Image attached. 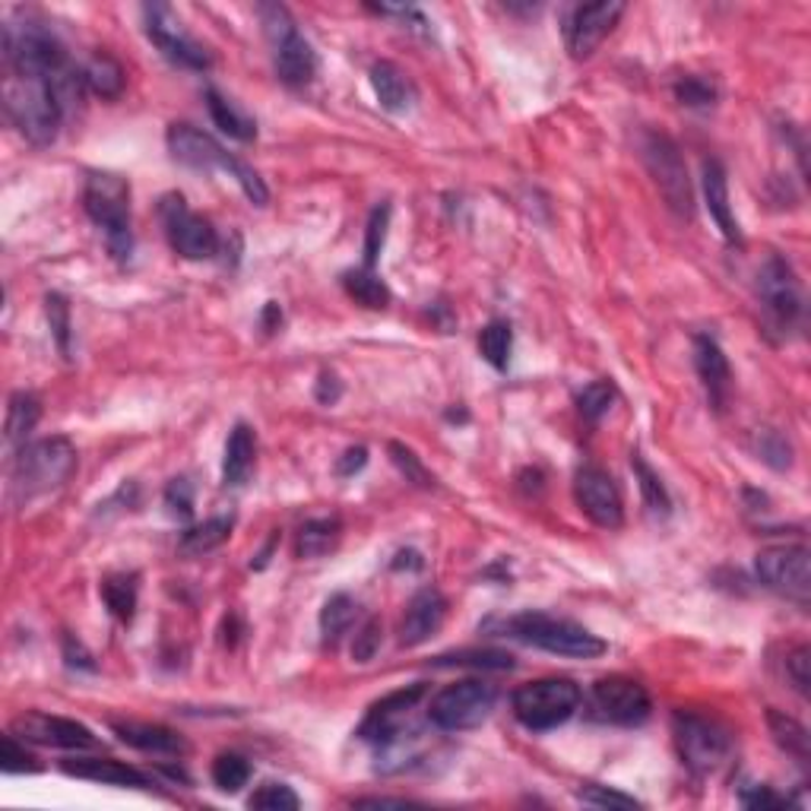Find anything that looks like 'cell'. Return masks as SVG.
I'll use <instances>...</instances> for the list:
<instances>
[{
  "label": "cell",
  "instance_id": "obj_10",
  "mask_svg": "<svg viewBox=\"0 0 811 811\" xmlns=\"http://www.w3.org/2000/svg\"><path fill=\"white\" fill-rule=\"evenodd\" d=\"M640 152H644V162H647V172L653 175V182L663 194L665 207L678 216H688L695 213V194H691V182H688V169H685V159L678 147L665 137V134H647L644 144H640Z\"/></svg>",
  "mask_w": 811,
  "mask_h": 811
},
{
  "label": "cell",
  "instance_id": "obj_38",
  "mask_svg": "<svg viewBox=\"0 0 811 811\" xmlns=\"http://www.w3.org/2000/svg\"><path fill=\"white\" fill-rule=\"evenodd\" d=\"M435 665H470V669H479V672H511L514 657L504 653V650H460V653L438 657Z\"/></svg>",
  "mask_w": 811,
  "mask_h": 811
},
{
  "label": "cell",
  "instance_id": "obj_53",
  "mask_svg": "<svg viewBox=\"0 0 811 811\" xmlns=\"http://www.w3.org/2000/svg\"><path fill=\"white\" fill-rule=\"evenodd\" d=\"M369 463V450L365 447H349L339 460H336V473L346 479V476H355L359 470H365Z\"/></svg>",
  "mask_w": 811,
  "mask_h": 811
},
{
  "label": "cell",
  "instance_id": "obj_11",
  "mask_svg": "<svg viewBox=\"0 0 811 811\" xmlns=\"http://www.w3.org/2000/svg\"><path fill=\"white\" fill-rule=\"evenodd\" d=\"M159 216H162L165 235H169V245L175 248V254H182V258L187 260H207L216 254V248H220L216 228L203 220V216H197V213L187 207L182 194L162 197Z\"/></svg>",
  "mask_w": 811,
  "mask_h": 811
},
{
  "label": "cell",
  "instance_id": "obj_20",
  "mask_svg": "<svg viewBox=\"0 0 811 811\" xmlns=\"http://www.w3.org/2000/svg\"><path fill=\"white\" fill-rule=\"evenodd\" d=\"M444 619H447L444 592L435 590V587L419 590L406 606V615L400 622V644L403 647H419V644L432 640L441 631Z\"/></svg>",
  "mask_w": 811,
  "mask_h": 811
},
{
  "label": "cell",
  "instance_id": "obj_49",
  "mask_svg": "<svg viewBox=\"0 0 811 811\" xmlns=\"http://www.w3.org/2000/svg\"><path fill=\"white\" fill-rule=\"evenodd\" d=\"M380 634H384V627H380L377 619H369L365 625L359 627V634L352 640V660L355 663H371L374 660V653L380 650Z\"/></svg>",
  "mask_w": 811,
  "mask_h": 811
},
{
  "label": "cell",
  "instance_id": "obj_1",
  "mask_svg": "<svg viewBox=\"0 0 811 811\" xmlns=\"http://www.w3.org/2000/svg\"><path fill=\"white\" fill-rule=\"evenodd\" d=\"M3 109L10 114V121L20 127V134L36 147L54 144L61 121H64V109H61L54 86L36 74H7Z\"/></svg>",
  "mask_w": 811,
  "mask_h": 811
},
{
  "label": "cell",
  "instance_id": "obj_2",
  "mask_svg": "<svg viewBox=\"0 0 811 811\" xmlns=\"http://www.w3.org/2000/svg\"><path fill=\"white\" fill-rule=\"evenodd\" d=\"M165 144H169L172 159L187 165V169H197V172L220 169V172H228V178H235L241 185V190L248 194L251 203L263 207L270 200V190H266L258 172L248 162H241L232 152H225L210 134H203V130H197L190 124H172L169 134H165Z\"/></svg>",
  "mask_w": 811,
  "mask_h": 811
},
{
  "label": "cell",
  "instance_id": "obj_47",
  "mask_svg": "<svg viewBox=\"0 0 811 811\" xmlns=\"http://www.w3.org/2000/svg\"><path fill=\"white\" fill-rule=\"evenodd\" d=\"M390 460H394V466L403 473L406 482H415V485H422V488H432V485H435V476L422 466V460H419L409 447H403V444H390Z\"/></svg>",
  "mask_w": 811,
  "mask_h": 811
},
{
  "label": "cell",
  "instance_id": "obj_17",
  "mask_svg": "<svg viewBox=\"0 0 811 811\" xmlns=\"http://www.w3.org/2000/svg\"><path fill=\"white\" fill-rule=\"evenodd\" d=\"M622 13H625L622 0H602V3L574 7V13L567 16V26H564L571 58H577V61L590 58L592 51L609 38V33L619 26Z\"/></svg>",
  "mask_w": 811,
  "mask_h": 811
},
{
  "label": "cell",
  "instance_id": "obj_7",
  "mask_svg": "<svg viewBox=\"0 0 811 811\" xmlns=\"http://www.w3.org/2000/svg\"><path fill=\"white\" fill-rule=\"evenodd\" d=\"M260 20H263L266 38L273 45V61H276L279 79L286 86H308L317 74V54H314L311 41L298 33L289 10L279 3H263Z\"/></svg>",
  "mask_w": 811,
  "mask_h": 811
},
{
  "label": "cell",
  "instance_id": "obj_34",
  "mask_svg": "<svg viewBox=\"0 0 811 811\" xmlns=\"http://www.w3.org/2000/svg\"><path fill=\"white\" fill-rule=\"evenodd\" d=\"M479 352L491 369H508L511 365V352H514V330H511V324L508 321L485 324L479 333Z\"/></svg>",
  "mask_w": 811,
  "mask_h": 811
},
{
  "label": "cell",
  "instance_id": "obj_55",
  "mask_svg": "<svg viewBox=\"0 0 811 811\" xmlns=\"http://www.w3.org/2000/svg\"><path fill=\"white\" fill-rule=\"evenodd\" d=\"M279 324H283V311H279V304H276V301H270V304H266V311H263V327H266V333H273Z\"/></svg>",
  "mask_w": 811,
  "mask_h": 811
},
{
  "label": "cell",
  "instance_id": "obj_48",
  "mask_svg": "<svg viewBox=\"0 0 811 811\" xmlns=\"http://www.w3.org/2000/svg\"><path fill=\"white\" fill-rule=\"evenodd\" d=\"M758 453H761V460L764 463H771L774 470H786L789 463H793V450H789V444L783 435H776V432H761L758 435Z\"/></svg>",
  "mask_w": 811,
  "mask_h": 811
},
{
  "label": "cell",
  "instance_id": "obj_36",
  "mask_svg": "<svg viewBox=\"0 0 811 811\" xmlns=\"http://www.w3.org/2000/svg\"><path fill=\"white\" fill-rule=\"evenodd\" d=\"M355 615H359V606H355L352 596H346V592L330 596L324 602V609H321V634H324V640L327 644H339V637L349 634V627L355 625Z\"/></svg>",
  "mask_w": 811,
  "mask_h": 811
},
{
  "label": "cell",
  "instance_id": "obj_42",
  "mask_svg": "<svg viewBox=\"0 0 811 811\" xmlns=\"http://www.w3.org/2000/svg\"><path fill=\"white\" fill-rule=\"evenodd\" d=\"M387 225H390V207L380 203L369 220V232H365V270H374V263L384 251V241H387Z\"/></svg>",
  "mask_w": 811,
  "mask_h": 811
},
{
  "label": "cell",
  "instance_id": "obj_24",
  "mask_svg": "<svg viewBox=\"0 0 811 811\" xmlns=\"http://www.w3.org/2000/svg\"><path fill=\"white\" fill-rule=\"evenodd\" d=\"M61 768H64V774L79 776V779H92V783L134 786V789H147L149 786V779L137 768H130L124 761H111V758H71Z\"/></svg>",
  "mask_w": 811,
  "mask_h": 811
},
{
  "label": "cell",
  "instance_id": "obj_50",
  "mask_svg": "<svg viewBox=\"0 0 811 811\" xmlns=\"http://www.w3.org/2000/svg\"><path fill=\"white\" fill-rule=\"evenodd\" d=\"M809 663H811V650L809 647H796L789 657H786V672H789V682L796 685V691L806 698L809 695L811 675H809Z\"/></svg>",
  "mask_w": 811,
  "mask_h": 811
},
{
  "label": "cell",
  "instance_id": "obj_39",
  "mask_svg": "<svg viewBox=\"0 0 811 811\" xmlns=\"http://www.w3.org/2000/svg\"><path fill=\"white\" fill-rule=\"evenodd\" d=\"M615 397H619V390H615L612 380H592V384H587V387L577 394V409H581V415H584L587 422H599V419L612 409Z\"/></svg>",
  "mask_w": 811,
  "mask_h": 811
},
{
  "label": "cell",
  "instance_id": "obj_56",
  "mask_svg": "<svg viewBox=\"0 0 811 811\" xmlns=\"http://www.w3.org/2000/svg\"><path fill=\"white\" fill-rule=\"evenodd\" d=\"M394 567H412V571H419L422 567V558H419V552H400L397 554V561H394Z\"/></svg>",
  "mask_w": 811,
  "mask_h": 811
},
{
  "label": "cell",
  "instance_id": "obj_5",
  "mask_svg": "<svg viewBox=\"0 0 811 811\" xmlns=\"http://www.w3.org/2000/svg\"><path fill=\"white\" fill-rule=\"evenodd\" d=\"M83 207L89 220L105 228L111 254L117 260L130 258V185L121 175L96 172L83 187Z\"/></svg>",
  "mask_w": 811,
  "mask_h": 811
},
{
  "label": "cell",
  "instance_id": "obj_54",
  "mask_svg": "<svg viewBox=\"0 0 811 811\" xmlns=\"http://www.w3.org/2000/svg\"><path fill=\"white\" fill-rule=\"evenodd\" d=\"M339 394H342V387H339L336 374H321V384H317V400L333 406L336 400H339Z\"/></svg>",
  "mask_w": 811,
  "mask_h": 811
},
{
  "label": "cell",
  "instance_id": "obj_4",
  "mask_svg": "<svg viewBox=\"0 0 811 811\" xmlns=\"http://www.w3.org/2000/svg\"><path fill=\"white\" fill-rule=\"evenodd\" d=\"M74 470L76 447L67 438H41L36 444H26L16 453V473H13L16 498L33 501L38 495H48L71 479Z\"/></svg>",
  "mask_w": 811,
  "mask_h": 811
},
{
  "label": "cell",
  "instance_id": "obj_27",
  "mask_svg": "<svg viewBox=\"0 0 811 811\" xmlns=\"http://www.w3.org/2000/svg\"><path fill=\"white\" fill-rule=\"evenodd\" d=\"M41 419V403L33 394H13L10 397V406H7V425H3V435H7V447L10 450H23L26 447V438L29 432L38 425Z\"/></svg>",
  "mask_w": 811,
  "mask_h": 811
},
{
  "label": "cell",
  "instance_id": "obj_51",
  "mask_svg": "<svg viewBox=\"0 0 811 811\" xmlns=\"http://www.w3.org/2000/svg\"><path fill=\"white\" fill-rule=\"evenodd\" d=\"M165 504H169L172 514L182 516V520L194 514V488H190V482L172 479V485L165 488Z\"/></svg>",
  "mask_w": 811,
  "mask_h": 811
},
{
  "label": "cell",
  "instance_id": "obj_14",
  "mask_svg": "<svg viewBox=\"0 0 811 811\" xmlns=\"http://www.w3.org/2000/svg\"><path fill=\"white\" fill-rule=\"evenodd\" d=\"M758 298L774 330H793L802 317V292L793 266L783 258H768L758 273Z\"/></svg>",
  "mask_w": 811,
  "mask_h": 811
},
{
  "label": "cell",
  "instance_id": "obj_31",
  "mask_svg": "<svg viewBox=\"0 0 811 811\" xmlns=\"http://www.w3.org/2000/svg\"><path fill=\"white\" fill-rule=\"evenodd\" d=\"M768 726H771V736L774 741L786 751V754H793L799 764H806L811 754V745H809V729L799 723V720H793V716H786V713H779V710H768Z\"/></svg>",
  "mask_w": 811,
  "mask_h": 811
},
{
  "label": "cell",
  "instance_id": "obj_15",
  "mask_svg": "<svg viewBox=\"0 0 811 811\" xmlns=\"http://www.w3.org/2000/svg\"><path fill=\"white\" fill-rule=\"evenodd\" d=\"M147 36L172 64L185 67V71H207L213 64L210 51L187 36L182 29V20H175V13L162 3L147 7Z\"/></svg>",
  "mask_w": 811,
  "mask_h": 811
},
{
  "label": "cell",
  "instance_id": "obj_40",
  "mask_svg": "<svg viewBox=\"0 0 811 811\" xmlns=\"http://www.w3.org/2000/svg\"><path fill=\"white\" fill-rule=\"evenodd\" d=\"M251 779V764L241 754H220L213 761V783L220 786L222 793H238L241 786H248Z\"/></svg>",
  "mask_w": 811,
  "mask_h": 811
},
{
  "label": "cell",
  "instance_id": "obj_35",
  "mask_svg": "<svg viewBox=\"0 0 811 811\" xmlns=\"http://www.w3.org/2000/svg\"><path fill=\"white\" fill-rule=\"evenodd\" d=\"M102 599L117 622H130L137 612V577L134 574H111L102 581Z\"/></svg>",
  "mask_w": 811,
  "mask_h": 811
},
{
  "label": "cell",
  "instance_id": "obj_41",
  "mask_svg": "<svg viewBox=\"0 0 811 811\" xmlns=\"http://www.w3.org/2000/svg\"><path fill=\"white\" fill-rule=\"evenodd\" d=\"M248 806L266 811H296L301 806V799L296 796V789L286 786V783H263L258 793L248 799Z\"/></svg>",
  "mask_w": 811,
  "mask_h": 811
},
{
  "label": "cell",
  "instance_id": "obj_6",
  "mask_svg": "<svg viewBox=\"0 0 811 811\" xmlns=\"http://www.w3.org/2000/svg\"><path fill=\"white\" fill-rule=\"evenodd\" d=\"M581 688L571 678H539L514 691V716L533 733H549L581 710Z\"/></svg>",
  "mask_w": 811,
  "mask_h": 811
},
{
  "label": "cell",
  "instance_id": "obj_28",
  "mask_svg": "<svg viewBox=\"0 0 811 811\" xmlns=\"http://www.w3.org/2000/svg\"><path fill=\"white\" fill-rule=\"evenodd\" d=\"M207 109H210V117L216 121V127H220L222 134H228L232 140L251 144L258 137V124L245 111L235 109V102H228L216 89L207 92Z\"/></svg>",
  "mask_w": 811,
  "mask_h": 811
},
{
  "label": "cell",
  "instance_id": "obj_13",
  "mask_svg": "<svg viewBox=\"0 0 811 811\" xmlns=\"http://www.w3.org/2000/svg\"><path fill=\"white\" fill-rule=\"evenodd\" d=\"M758 577L764 587H771L779 596L809 606L811 596V558L806 546H774L764 549L754 561Z\"/></svg>",
  "mask_w": 811,
  "mask_h": 811
},
{
  "label": "cell",
  "instance_id": "obj_37",
  "mask_svg": "<svg viewBox=\"0 0 811 811\" xmlns=\"http://www.w3.org/2000/svg\"><path fill=\"white\" fill-rule=\"evenodd\" d=\"M631 470H634V476H637V485H640V495H644L647 511L657 516H669V511H672V498H669V491H665L663 479L644 463L640 453L631 457Z\"/></svg>",
  "mask_w": 811,
  "mask_h": 811
},
{
  "label": "cell",
  "instance_id": "obj_52",
  "mask_svg": "<svg viewBox=\"0 0 811 811\" xmlns=\"http://www.w3.org/2000/svg\"><path fill=\"white\" fill-rule=\"evenodd\" d=\"M741 806H748V809H783L786 799L776 796L771 786H748V789H741Z\"/></svg>",
  "mask_w": 811,
  "mask_h": 811
},
{
  "label": "cell",
  "instance_id": "obj_29",
  "mask_svg": "<svg viewBox=\"0 0 811 811\" xmlns=\"http://www.w3.org/2000/svg\"><path fill=\"white\" fill-rule=\"evenodd\" d=\"M232 516H213V520H203L200 526H190L185 536H182V542H178V549L185 558H200V554L213 552V549H220L222 542H228V536H232Z\"/></svg>",
  "mask_w": 811,
  "mask_h": 811
},
{
  "label": "cell",
  "instance_id": "obj_8",
  "mask_svg": "<svg viewBox=\"0 0 811 811\" xmlns=\"http://www.w3.org/2000/svg\"><path fill=\"white\" fill-rule=\"evenodd\" d=\"M495 703H498L495 685L482 678H466V682L447 685L428 701V720L444 733H466L491 716Z\"/></svg>",
  "mask_w": 811,
  "mask_h": 811
},
{
  "label": "cell",
  "instance_id": "obj_46",
  "mask_svg": "<svg viewBox=\"0 0 811 811\" xmlns=\"http://www.w3.org/2000/svg\"><path fill=\"white\" fill-rule=\"evenodd\" d=\"M45 311H48V324L54 330V339L61 346V352H71V304L64 296L45 298Z\"/></svg>",
  "mask_w": 811,
  "mask_h": 811
},
{
  "label": "cell",
  "instance_id": "obj_22",
  "mask_svg": "<svg viewBox=\"0 0 811 811\" xmlns=\"http://www.w3.org/2000/svg\"><path fill=\"white\" fill-rule=\"evenodd\" d=\"M703 200H707V210H710L713 222L720 225L723 238L729 245H738L741 232H738L733 203H729V182H726V172H723V165L716 159L703 162Z\"/></svg>",
  "mask_w": 811,
  "mask_h": 811
},
{
  "label": "cell",
  "instance_id": "obj_18",
  "mask_svg": "<svg viewBox=\"0 0 811 811\" xmlns=\"http://www.w3.org/2000/svg\"><path fill=\"white\" fill-rule=\"evenodd\" d=\"M16 736L23 741H36V745H51V748H96V736L67 716H48V713H26L13 723Z\"/></svg>",
  "mask_w": 811,
  "mask_h": 811
},
{
  "label": "cell",
  "instance_id": "obj_43",
  "mask_svg": "<svg viewBox=\"0 0 811 811\" xmlns=\"http://www.w3.org/2000/svg\"><path fill=\"white\" fill-rule=\"evenodd\" d=\"M577 799L584 802V806H596V809H640V802L634 799V796H625V793H619V789H609V786H584L581 793H577Z\"/></svg>",
  "mask_w": 811,
  "mask_h": 811
},
{
  "label": "cell",
  "instance_id": "obj_12",
  "mask_svg": "<svg viewBox=\"0 0 811 811\" xmlns=\"http://www.w3.org/2000/svg\"><path fill=\"white\" fill-rule=\"evenodd\" d=\"M590 710L596 720L612 726H640L650 716L653 703L640 682L625 675H609L592 685Z\"/></svg>",
  "mask_w": 811,
  "mask_h": 811
},
{
  "label": "cell",
  "instance_id": "obj_16",
  "mask_svg": "<svg viewBox=\"0 0 811 811\" xmlns=\"http://www.w3.org/2000/svg\"><path fill=\"white\" fill-rule=\"evenodd\" d=\"M574 498H577V508L602 529H619L625 523L622 491L615 479L599 466H584L574 476Z\"/></svg>",
  "mask_w": 811,
  "mask_h": 811
},
{
  "label": "cell",
  "instance_id": "obj_3",
  "mask_svg": "<svg viewBox=\"0 0 811 811\" xmlns=\"http://www.w3.org/2000/svg\"><path fill=\"white\" fill-rule=\"evenodd\" d=\"M504 634L523 640L529 647H539L554 657H571V660H596L606 653V640L590 634L584 625H574L567 619H552L542 612H523L504 625Z\"/></svg>",
  "mask_w": 811,
  "mask_h": 811
},
{
  "label": "cell",
  "instance_id": "obj_45",
  "mask_svg": "<svg viewBox=\"0 0 811 811\" xmlns=\"http://www.w3.org/2000/svg\"><path fill=\"white\" fill-rule=\"evenodd\" d=\"M675 99L688 109H710L716 102V89L701 76H685L675 83Z\"/></svg>",
  "mask_w": 811,
  "mask_h": 811
},
{
  "label": "cell",
  "instance_id": "obj_32",
  "mask_svg": "<svg viewBox=\"0 0 811 811\" xmlns=\"http://www.w3.org/2000/svg\"><path fill=\"white\" fill-rule=\"evenodd\" d=\"M86 76V89H92L102 99H117L124 92V67L111 58V54H92V61L83 67Z\"/></svg>",
  "mask_w": 811,
  "mask_h": 811
},
{
  "label": "cell",
  "instance_id": "obj_44",
  "mask_svg": "<svg viewBox=\"0 0 811 811\" xmlns=\"http://www.w3.org/2000/svg\"><path fill=\"white\" fill-rule=\"evenodd\" d=\"M0 768H3V774H36L38 771L36 758L13 736L0 738Z\"/></svg>",
  "mask_w": 811,
  "mask_h": 811
},
{
  "label": "cell",
  "instance_id": "obj_23",
  "mask_svg": "<svg viewBox=\"0 0 811 811\" xmlns=\"http://www.w3.org/2000/svg\"><path fill=\"white\" fill-rule=\"evenodd\" d=\"M254 463H258V435L251 425L238 422L232 432H228V441H225V457H222V482L238 488L245 482L251 479L254 473Z\"/></svg>",
  "mask_w": 811,
  "mask_h": 811
},
{
  "label": "cell",
  "instance_id": "obj_30",
  "mask_svg": "<svg viewBox=\"0 0 811 811\" xmlns=\"http://www.w3.org/2000/svg\"><path fill=\"white\" fill-rule=\"evenodd\" d=\"M339 542V520L336 516H321V520H308L301 529H298V558L311 561V558H321L330 549H336Z\"/></svg>",
  "mask_w": 811,
  "mask_h": 811
},
{
  "label": "cell",
  "instance_id": "obj_25",
  "mask_svg": "<svg viewBox=\"0 0 811 811\" xmlns=\"http://www.w3.org/2000/svg\"><path fill=\"white\" fill-rule=\"evenodd\" d=\"M371 89L380 102V109L390 114H406L415 105V86L412 79L390 61H377L371 67Z\"/></svg>",
  "mask_w": 811,
  "mask_h": 811
},
{
  "label": "cell",
  "instance_id": "obj_26",
  "mask_svg": "<svg viewBox=\"0 0 811 811\" xmlns=\"http://www.w3.org/2000/svg\"><path fill=\"white\" fill-rule=\"evenodd\" d=\"M114 733L121 736L124 745L147 751V754H182L187 745L169 726H155V723H114Z\"/></svg>",
  "mask_w": 811,
  "mask_h": 811
},
{
  "label": "cell",
  "instance_id": "obj_9",
  "mask_svg": "<svg viewBox=\"0 0 811 811\" xmlns=\"http://www.w3.org/2000/svg\"><path fill=\"white\" fill-rule=\"evenodd\" d=\"M675 745L682 761L695 774H713L733 754V736L723 723L698 716V713H675Z\"/></svg>",
  "mask_w": 811,
  "mask_h": 811
},
{
  "label": "cell",
  "instance_id": "obj_21",
  "mask_svg": "<svg viewBox=\"0 0 811 811\" xmlns=\"http://www.w3.org/2000/svg\"><path fill=\"white\" fill-rule=\"evenodd\" d=\"M695 369L701 374L710 406L723 412L729 403V394H733V369H729V359L713 336H695Z\"/></svg>",
  "mask_w": 811,
  "mask_h": 811
},
{
  "label": "cell",
  "instance_id": "obj_19",
  "mask_svg": "<svg viewBox=\"0 0 811 811\" xmlns=\"http://www.w3.org/2000/svg\"><path fill=\"white\" fill-rule=\"evenodd\" d=\"M422 698H425V685H409V688L387 695L384 701L371 707L359 736L369 741H390L394 736H400V726L412 716V710L419 707Z\"/></svg>",
  "mask_w": 811,
  "mask_h": 811
},
{
  "label": "cell",
  "instance_id": "obj_57",
  "mask_svg": "<svg viewBox=\"0 0 811 811\" xmlns=\"http://www.w3.org/2000/svg\"><path fill=\"white\" fill-rule=\"evenodd\" d=\"M355 806H406V799H359Z\"/></svg>",
  "mask_w": 811,
  "mask_h": 811
},
{
  "label": "cell",
  "instance_id": "obj_33",
  "mask_svg": "<svg viewBox=\"0 0 811 811\" xmlns=\"http://www.w3.org/2000/svg\"><path fill=\"white\" fill-rule=\"evenodd\" d=\"M342 286H346V292L355 298L359 304H365L371 311H380V308H387L390 304V289L384 286V279L374 273V270H349L346 276H342Z\"/></svg>",
  "mask_w": 811,
  "mask_h": 811
}]
</instances>
